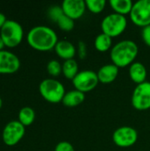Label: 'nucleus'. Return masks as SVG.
<instances>
[{"instance_id":"1","label":"nucleus","mask_w":150,"mask_h":151,"mask_svg":"<svg viewBox=\"0 0 150 151\" xmlns=\"http://www.w3.org/2000/svg\"><path fill=\"white\" fill-rule=\"evenodd\" d=\"M27 41L33 49L38 51H49L55 48L58 39L52 28L47 26H36L27 33Z\"/></svg>"},{"instance_id":"2","label":"nucleus","mask_w":150,"mask_h":151,"mask_svg":"<svg viewBox=\"0 0 150 151\" xmlns=\"http://www.w3.org/2000/svg\"><path fill=\"white\" fill-rule=\"evenodd\" d=\"M139 52L138 45L132 40H123L116 43L111 50L112 64L119 67L130 66L135 60Z\"/></svg>"},{"instance_id":"3","label":"nucleus","mask_w":150,"mask_h":151,"mask_svg":"<svg viewBox=\"0 0 150 151\" xmlns=\"http://www.w3.org/2000/svg\"><path fill=\"white\" fill-rule=\"evenodd\" d=\"M39 92L47 102L57 104L62 102L65 88L64 85L56 79H45L39 85Z\"/></svg>"},{"instance_id":"4","label":"nucleus","mask_w":150,"mask_h":151,"mask_svg":"<svg viewBox=\"0 0 150 151\" xmlns=\"http://www.w3.org/2000/svg\"><path fill=\"white\" fill-rule=\"evenodd\" d=\"M24 31L21 25L11 19H7L0 29V36L5 47L14 48L20 44L23 40Z\"/></svg>"},{"instance_id":"5","label":"nucleus","mask_w":150,"mask_h":151,"mask_svg":"<svg viewBox=\"0 0 150 151\" xmlns=\"http://www.w3.org/2000/svg\"><path fill=\"white\" fill-rule=\"evenodd\" d=\"M127 19L126 16L113 12L103 18L101 23L103 33L108 35L111 38L120 35L126 28Z\"/></svg>"},{"instance_id":"6","label":"nucleus","mask_w":150,"mask_h":151,"mask_svg":"<svg viewBox=\"0 0 150 151\" xmlns=\"http://www.w3.org/2000/svg\"><path fill=\"white\" fill-rule=\"evenodd\" d=\"M130 19L133 24L142 28L150 25V0H139L133 3L130 12Z\"/></svg>"},{"instance_id":"7","label":"nucleus","mask_w":150,"mask_h":151,"mask_svg":"<svg viewBox=\"0 0 150 151\" xmlns=\"http://www.w3.org/2000/svg\"><path fill=\"white\" fill-rule=\"evenodd\" d=\"M72 81L75 89L84 94L93 90L99 83L97 73L92 70H84L79 72V73Z\"/></svg>"},{"instance_id":"8","label":"nucleus","mask_w":150,"mask_h":151,"mask_svg":"<svg viewBox=\"0 0 150 151\" xmlns=\"http://www.w3.org/2000/svg\"><path fill=\"white\" fill-rule=\"evenodd\" d=\"M132 105L138 111L150 109V82L145 81L135 87L132 95Z\"/></svg>"},{"instance_id":"9","label":"nucleus","mask_w":150,"mask_h":151,"mask_svg":"<svg viewBox=\"0 0 150 151\" xmlns=\"http://www.w3.org/2000/svg\"><path fill=\"white\" fill-rule=\"evenodd\" d=\"M25 132V127L19 120H12L7 123L3 130V142L7 146H14L20 142Z\"/></svg>"},{"instance_id":"10","label":"nucleus","mask_w":150,"mask_h":151,"mask_svg":"<svg viewBox=\"0 0 150 151\" xmlns=\"http://www.w3.org/2000/svg\"><path fill=\"white\" fill-rule=\"evenodd\" d=\"M112 140L118 147L128 148L136 143L138 133L132 127H121L114 131Z\"/></svg>"},{"instance_id":"11","label":"nucleus","mask_w":150,"mask_h":151,"mask_svg":"<svg viewBox=\"0 0 150 151\" xmlns=\"http://www.w3.org/2000/svg\"><path fill=\"white\" fill-rule=\"evenodd\" d=\"M20 61L19 58L9 50L0 51V74H11L19 71Z\"/></svg>"},{"instance_id":"12","label":"nucleus","mask_w":150,"mask_h":151,"mask_svg":"<svg viewBox=\"0 0 150 151\" xmlns=\"http://www.w3.org/2000/svg\"><path fill=\"white\" fill-rule=\"evenodd\" d=\"M61 7L64 13L73 20L82 17L87 8L84 0H65Z\"/></svg>"},{"instance_id":"13","label":"nucleus","mask_w":150,"mask_h":151,"mask_svg":"<svg viewBox=\"0 0 150 151\" xmlns=\"http://www.w3.org/2000/svg\"><path fill=\"white\" fill-rule=\"evenodd\" d=\"M96 73L99 82L103 84L111 83L118 75V67L114 64H107L100 67Z\"/></svg>"},{"instance_id":"14","label":"nucleus","mask_w":150,"mask_h":151,"mask_svg":"<svg viewBox=\"0 0 150 151\" xmlns=\"http://www.w3.org/2000/svg\"><path fill=\"white\" fill-rule=\"evenodd\" d=\"M57 55L65 60L73 59L75 54H76V48L75 46L67 40H61L58 41L54 48Z\"/></svg>"},{"instance_id":"15","label":"nucleus","mask_w":150,"mask_h":151,"mask_svg":"<svg viewBox=\"0 0 150 151\" xmlns=\"http://www.w3.org/2000/svg\"><path fill=\"white\" fill-rule=\"evenodd\" d=\"M147 74V69L141 62H133L129 66V76L137 85L146 81Z\"/></svg>"},{"instance_id":"16","label":"nucleus","mask_w":150,"mask_h":151,"mask_svg":"<svg viewBox=\"0 0 150 151\" xmlns=\"http://www.w3.org/2000/svg\"><path fill=\"white\" fill-rule=\"evenodd\" d=\"M84 100H85V94L77 89H73L65 93L62 100V103L65 106L71 108L80 105L84 102Z\"/></svg>"},{"instance_id":"17","label":"nucleus","mask_w":150,"mask_h":151,"mask_svg":"<svg viewBox=\"0 0 150 151\" xmlns=\"http://www.w3.org/2000/svg\"><path fill=\"white\" fill-rule=\"evenodd\" d=\"M110 5L116 13L126 16L130 14L133 3L131 0H111Z\"/></svg>"},{"instance_id":"18","label":"nucleus","mask_w":150,"mask_h":151,"mask_svg":"<svg viewBox=\"0 0 150 151\" xmlns=\"http://www.w3.org/2000/svg\"><path fill=\"white\" fill-rule=\"evenodd\" d=\"M62 73L66 79L72 81L79 73V65L77 61L74 58L65 60L62 65Z\"/></svg>"},{"instance_id":"19","label":"nucleus","mask_w":150,"mask_h":151,"mask_svg":"<svg viewBox=\"0 0 150 151\" xmlns=\"http://www.w3.org/2000/svg\"><path fill=\"white\" fill-rule=\"evenodd\" d=\"M112 46V38L104 33L99 34L95 39V47L100 52H105L109 50H111Z\"/></svg>"},{"instance_id":"20","label":"nucleus","mask_w":150,"mask_h":151,"mask_svg":"<svg viewBox=\"0 0 150 151\" xmlns=\"http://www.w3.org/2000/svg\"><path fill=\"white\" fill-rule=\"evenodd\" d=\"M34 119H35V112L31 107L26 106L20 109L19 112V121L24 127H27L33 124Z\"/></svg>"},{"instance_id":"21","label":"nucleus","mask_w":150,"mask_h":151,"mask_svg":"<svg viewBox=\"0 0 150 151\" xmlns=\"http://www.w3.org/2000/svg\"><path fill=\"white\" fill-rule=\"evenodd\" d=\"M87 8L93 13H99L103 11L106 5L105 0H86Z\"/></svg>"},{"instance_id":"22","label":"nucleus","mask_w":150,"mask_h":151,"mask_svg":"<svg viewBox=\"0 0 150 151\" xmlns=\"http://www.w3.org/2000/svg\"><path fill=\"white\" fill-rule=\"evenodd\" d=\"M57 24L61 30L66 31V32L72 30L74 27V20L71 19L70 17L66 16L65 14L62 15L58 19V20L57 21Z\"/></svg>"},{"instance_id":"23","label":"nucleus","mask_w":150,"mask_h":151,"mask_svg":"<svg viewBox=\"0 0 150 151\" xmlns=\"http://www.w3.org/2000/svg\"><path fill=\"white\" fill-rule=\"evenodd\" d=\"M47 71L50 75L57 77L62 73V65L57 60H50L47 65Z\"/></svg>"},{"instance_id":"24","label":"nucleus","mask_w":150,"mask_h":151,"mask_svg":"<svg viewBox=\"0 0 150 151\" xmlns=\"http://www.w3.org/2000/svg\"><path fill=\"white\" fill-rule=\"evenodd\" d=\"M64 14H65V13H64V12H63L62 7L59 6V5H53V6L50 7V9L48 10V16H49V18H50L52 21H54V22H56V23H57V21L58 20V19H59L62 15H64Z\"/></svg>"},{"instance_id":"25","label":"nucleus","mask_w":150,"mask_h":151,"mask_svg":"<svg viewBox=\"0 0 150 151\" xmlns=\"http://www.w3.org/2000/svg\"><path fill=\"white\" fill-rule=\"evenodd\" d=\"M54 151H75L73 146L69 142H60L57 144V146L55 147V150Z\"/></svg>"},{"instance_id":"26","label":"nucleus","mask_w":150,"mask_h":151,"mask_svg":"<svg viewBox=\"0 0 150 151\" xmlns=\"http://www.w3.org/2000/svg\"><path fill=\"white\" fill-rule=\"evenodd\" d=\"M141 37H142V40L145 42V44L150 47V25L142 28Z\"/></svg>"},{"instance_id":"27","label":"nucleus","mask_w":150,"mask_h":151,"mask_svg":"<svg viewBox=\"0 0 150 151\" xmlns=\"http://www.w3.org/2000/svg\"><path fill=\"white\" fill-rule=\"evenodd\" d=\"M78 54L80 58H85L87 57V46L82 41L79 42L78 43Z\"/></svg>"},{"instance_id":"28","label":"nucleus","mask_w":150,"mask_h":151,"mask_svg":"<svg viewBox=\"0 0 150 151\" xmlns=\"http://www.w3.org/2000/svg\"><path fill=\"white\" fill-rule=\"evenodd\" d=\"M6 17L4 16V13H2V12H0V29L3 27V26L4 25V23L6 22Z\"/></svg>"},{"instance_id":"29","label":"nucleus","mask_w":150,"mask_h":151,"mask_svg":"<svg viewBox=\"0 0 150 151\" xmlns=\"http://www.w3.org/2000/svg\"><path fill=\"white\" fill-rule=\"evenodd\" d=\"M4 48V42H3V40H2V38H1V36H0V51L3 50Z\"/></svg>"},{"instance_id":"30","label":"nucleus","mask_w":150,"mask_h":151,"mask_svg":"<svg viewBox=\"0 0 150 151\" xmlns=\"http://www.w3.org/2000/svg\"><path fill=\"white\" fill-rule=\"evenodd\" d=\"M2 105H3V101H2V98L0 97V109H1V107H2Z\"/></svg>"}]
</instances>
